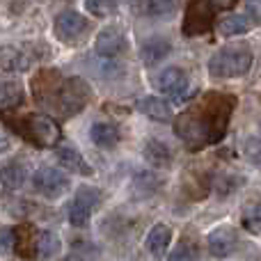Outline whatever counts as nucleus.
Here are the masks:
<instances>
[{
  "instance_id": "4",
  "label": "nucleus",
  "mask_w": 261,
  "mask_h": 261,
  "mask_svg": "<svg viewBox=\"0 0 261 261\" xmlns=\"http://www.w3.org/2000/svg\"><path fill=\"white\" fill-rule=\"evenodd\" d=\"M14 248H18L16 252L23 259H53L60 252V239L48 229H32V227H21L14 229Z\"/></svg>"
},
{
  "instance_id": "7",
  "label": "nucleus",
  "mask_w": 261,
  "mask_h": 261,
  "mask_svg": "<svg viewBox=\"0 0 261 261\" xmlns=\"http://www.w3.org/2000/svg\"><path fill=\"white\" fill-rule=\"evenodd\" d=\"M101 204V193L92 186H81L76 190V197L69 202L67 218L73 227H85L90 222V216L96 206Z\"/></svg>"
},
{
  "instance_id": "24",
  "label": "nucleus",
  "mask_w": 261,
  "mask_h": 261,
  "mask_svg": "<svg viewBox=\"0 0 261 261\" xmlns=\"http://www.w3.org/2000/svg\"><path fill=\"white\" fill-rule=\"evenodd\" d=\"M170 261H202V259H199V250L195 248V243L190 245L188 241H181L174 248V252L170 254Z\"/></svg>"
},
{
  "instance_id": "19",
  "label": "nucleus",
  "mask_w": 261,
  "mask_h": 261,
  "mask_svg": "<svg viewBox=\"0 0 261 261\" xmlns=\"http://www.w3.org/2000/svg\"><path fill=\"white\" fill-rule=\"evenodd\" d=\"M252 30V18L245 14H229L218 23V32L222 37H236V35H245Z\"/></svg>"
},
{
  "instance_id": "16",
  "label": "nucleus",
  "mask_w": 261,
  "mask_h": 261,
  "mask_svg": "<svg viewBox=\"0 0 261 261\" xmlns=\"http://www.w3.org/2000/svg\"><path fill=\"white\" fill-rule=\"evenodd\" d=\"M170 243H172V229L167 225H163V222L153 225L151 229H149V234H147V241H144L149 254H151V257H156V259L165 257Z\"/></svg>"
},
{
  "instance_id": "2",
  "label": "nucleus",
  "mask_w": 261,
  "mask_h": 261,
  "mask_svg": "<svg viewBox=\"0 0 261 261\" xmlns=\"http://www.w3.org/2000/svg\"><path fill=\"white\" fill-rule=\"evenodd\" d=\"M41 78H44L46 83H41L39 78H37V83L46 85V92H35L37 99H39V103L48 106L53 113H58L60 117H73V115H78L87 103H90L92 92H90V87H87V83L81 81V78L58 76L55 85L48 83L46 71L41 73Z\"/></svg>"
},
{
  "instance_id": "9",
  "label": "nucleus",
  "mask_w": 261,
  "mask_h": 261,
  "mask_svg": "<svg viewBox=\"0 0 261 261\" xmlns=\"http://www.w3.org/2000/svg\"><path fill=\"white\" fill-rule=\"evenodd\" d=\"M39 60V55L35 53L32 46L23 44H5L0 46V69L9 73H23Z\"/></svg>"
},
{
  "instance_id": "8",
  "label": "nucleus",
  "mask_w": 261,
  "mask_h": 261,
  "mask_svg": "<svg viewBox=\"0 0 261 261\" xmlns=\"http://www.w3.org/2000/svg\"><path fill=\"white\" fill-rule=\"evenodd\" d=\"M71 181L64 172L55 170V167H48V165H41L39 170L32 174V188L46 199H58L62 197L64 193L69 190Z\"/></svg>"
},
{
  "instance_id": "5",
  "label": "nucleus",
  "mask_w": 261,
  "mask_h": 261,
  "mask_svg": "<svg viewBox=\"0 0 261 261\" xmlns=\"http://www.w3.org/2000/svg\"><path fill=\"white\" fill-rule=\"evenodd\" d=\"M90 30V18H85L83 14L73 12V9H62L53 18V32L58 37V41H62L64 46H81L87 39Z\"/></svg>"
},
{
  "instance_id": "14",
  "label": "nucleus",
  "mask_w": 261,
  "mask_h": 261,
  "mask_svg": "<svg viewBox=\"0 0 261 261\" xmlns=\"http://www.w3.org/2000/svg\"><path fill=\"white\" fill-rule=\"evenodd\" d=\"M179 0H130V9L138 16H149V18H163L170 16L176 9Z\"/></svg>"
},
{
  "instance_id": "20",
  "label": "nucleus",
  "mask_w": 261,
  "mask_h": 261,
  "mask_svg": "<svg viewBox=\"0 0 261 261\" xmlns=\"http://www.w3.org/2000/svg\"><path fill=\"white\" fill-rule=\"evenodd\" d=\"M25 92L14 81H0V110H14L23 103Z\"/></svg>"
},
{
  "instance_id": "29",
  "label": "nucleus",
  "mask_w": 261,
  "mask_h": 261,
  "mask_svg": "<svg viewBox=\"0 0 261 261\" xmlns=\"http://www.w3.org/2000/svg\"><path fill=\"white\" fill-rule=\"evenodd\" d=\"M234 3L236 0H213V7L216 9H229V7H234Z\"/></svg>"
},
{
  "instance_id": "6",
  "label": "nucleus",
  "mask_w": 261,
  "mask_h": 261,
  "mask_svg": "<svg viewBox=\"0 0 261 261\" xmlns=\"http://www.w3.org/2000/svg\"><path fill=\"white\" fill-rule=\"evenodd\" d=\"M25 140H30L37 147H55L62 138L60 133V126L46 115H28V117H21V126H18Z\"/></svg>"
},
{
  "instance_id": "26",
  "label": "nucleus",
  "mask_w": 261,
  "mask_h": 261,
  "mask_svg": "<svg viewBox=\"0 0 261 261\" xmlns=\"http://www.w3.org/2000/svg\"><path fill=\"white\" fill-rule=\"evenodd\" d=\"M243 156L250 161L254 167H261V138H248L243 142Z\"/></svg>"
},
{
  "instance_id": "23",
  "label": "nucleus",
  "mask_w": 261,
  "mask_h": 261,
  "mask_svg": "<svg viewBox=\"0 0 261 261\" xmlns=\"http://www.w3.org/2000/svg\"><path fill=\"white\" fill-rule=\"evenodd\" d=\"M243 227L250 234H261V199L250 202L243 211Z\"/></svg>"
},
{
  "instance_id": "11",
  "label": "nucleus",
  "mask_w": 261,
  "mask_h": 261,
  "mask_svg": "<svg viewBox=\"0 0 261 261\" xmlns=\"http://www.w3.org/2000/svg\"><path fill=\"white\" fill-rule=\"evenodd\" d=\"M124 48H126V35H124V30L119 25L103 28L94 39V50L99 58L113 60L119 53H124Z\"/></svg>"
},
{
  "instance_id": "18",
  "label": "nucleus",
  "mask_w": 261,
  "mask_h": 261,
  "mask_svg": "<svg viewBox=\"0 0 261 261\" xmlns=\"http://www.w3.org/2000/svg\"><path fill=\"white\" fill-rule=\"evenodd\" d=\"M135 108H138V113H142L144 117L153 119V122H167V119H172L170 103L158 99V96H144V99H140L135 103Z\"/></svg>"
},
{
  "instance_id": "12",
  "label": "nucleus",
  "mask_w": 261,
  "mask_h": 261,
  "mask_svg": "<svg viewBox=\"0 0 261 261\" xmlns=\"http://www.w3.org/2000/svg\"><path fill=\"white\" fill-rule=\"evenodd\" d=\"M208 252L216 259H225L229 254L236 252L239 248V234H236L234 227H218L208 234Z\"/></svg>"
},
{
  "instance_id": "3",
  "label": "nucleus",
  "mask_w": 261,
  "mask_h": 261,
  "mask_svg": "<svg viewBox=\"0 0 261 261\" xmlns=\"http://www.w3.org/2000/svg\"><path fill=\"white\" fill-rule=\"evenodd\" d=\"M252 67V48L248 44H229L208 58V73L213 78H241Z\"/></svg>"
},
{
  "instance_id": "15",
  "label": "nucleus",
  "mask_w": 261,
  "mask_h": 261,
  "mask_svg": "<svg viewBox=\"0 0 261 261\" xmlns=\"http://www.w3.org/2000/svg\"><path fill=\"white\" fill-rule=\"evenodd\" d=\"M28 179V163L21 158H14V161L5 163L0 167V184L7 190H18Z\"/></svg>"
},
{
  "instance_id": "13",
  "label": "nucleus",
  "mask_w": 261,
  "mask_h": 261,
  "mask_svg": "<svg viewBox=\"0 0 261 261\" xmlns=\"http://www.w3.org/2000/svg\"><path fill=\"white\" fill-rule=\"evenodd\" d=\"M55 161L62 167L64 172H71V174H83V176H92L94 170L92 165L83 158V153H78L73 147H60L55 151Z\"/></svg>"
},
{
  "instance_id": "17",
  "label": "nucleus",
  "mask_w": 261,
  "mask_h": 261,
  "mask_svg": "<svg viewBox=\"0 0 261 261\" xmlns=\"http://www.w3.org/2000/svg\"><path fill=\"white\" fill-rule=\"evenodd\" d=\"M92 144L99 149H115L119 144V128L113 122H94L90 128Z\"/></svg>"
},
{
  "instance_id": "22",
  "label": "nucleus",
  "mask_w": 261,
  "mask_h": 261,
  "mask_svg": "<svg viewBox=\"0 0 261 261\" xmlns=\"http://www.w3.org/2000/svg\"><path fill=\"white\" fill-rule=\"evenodd\" d=\"M170 53V41L161 39V37H153V39H147L142 44V60L147 64H156L161 62L165 55Z\"/></svg>"
},
{
  "instance_id": "31",
  "label": "nucleus",
  "mask_w": 261,
  "mask_h": 261,
  "mask_svg": "<svg viewBox=\"0 0 261 261\" xmlns=\"http://www.w3.org/2000/svg\"><path fill=\"white\" fill-rule=\"evenodd\" d=\"M64 261H81V259H76V257H69V259H64Z\"/></svg>"
},
{
  "instance_id": "30",
  "label": "nucleus",
  "mask_w": 261,
  "mask_h": 261,
  "mask_svg": "<svg viewBox=\"0 0 261 261\" xmlns=\"http://www.w3.org/2000/svg\"><path fill=\"white\" fill-rule=\"evenodd\" d=\"M7 149H9V140L0 135V153H3V151H7Z\"/></svg>"
},
{
  "instance_id": "28",
  "label": "nucleus",
  "mask_w": 261,
  "mask_h": 261,
  "mask_svg": "<svg viewBox=\"0 0 261 261\" xmlns=\"http://www.w3.org/2000/svg\"><path fill=\"white\" fill-rule=\"evenodd\" d=\"M248 14L254 23L261 21V0H248Z\"/></svg>"
},
{
  "instance_id": "25",
  "label": "nucleus",
  "mask_w": 261,
  "mask_h": 261,
  "mask_svg": "<svg viewBox=\"0 0 261 261\" xmlns=\"http://www.w3.org/2000/svg\"><path fill=\"white\" fill-rule=\"evenodd\" d=\"M85 7L90 14L103 18V16H110L117 9V0H85Z\"/></svg>"
},
{
  "instance_id": "27",
  "label": "nucleus",
  "mask_w": 261,
  "mask_h": 261,
  "mask_svg": "<svg viewBox=\"0 0 261 261\" xmlns=\"http://www.w3.org/2000/svg\"><path fill=\"white\" fill-rule=\"evenodd\" d=\"M14 250V229L9 227H0V252L9 254Z\"/></svg>"
},
{
  "instance_id": "21",
  "label": "nucleus",
  "mask_w": 261,
  "mask_h": 261,
  "mask_svg": "<svg viewBox=\"0 0 261 261\" xmlns=\"http://www.w3.org/2000/svg\"><path fill=\"white\" fill-rule=\"evenodd\" d=\"M144 158H147L153 167H170L172 165V151L161 140H149V142L144 144Z\"/></svg>"
},
{
  "instance_id": "1",
  "label": "nucleus",
  "mask_w": 261,
  "mask_h": 261,
  "mask_svg": "<svg viewBox=\"0 0 261 261\" xmlns=\"http://www.w3.org/2000/svg\"><path fill=\"white\" fill-rule=\"evenodd\" d=\"M234 96L222 92H208L195 106L176 117L174 133L188 149H202L225 135L234 110Z\"/></svg>"
},
{
  "instance_id": "10",
  "label": "nucleus",
  "mask_w": 261,
  "mask_h": 261,
  "mask_svg": "<svg viewBox=\"0 0 261 261\" xmlns=\"http://www.w3.org/2000/svg\"><path fill=\"white\" fill-rule=\"evenodd\" d=\"M158 90L170 101L179 103L190 92V76L181 67H167V69H163L161 76H158Z\"/></svg>"
}]
</instances>
